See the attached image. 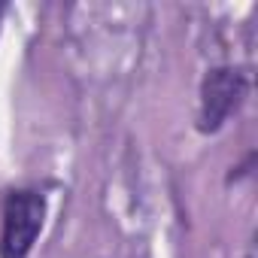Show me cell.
Here are the masks:
<instances>
[{
    "label": "cell",
    "mask_w": 258,
    "mask_h": 258,
    "mask_svg": "<svg viewBox=\"0 0 258 258\" xmlns=\"http://www.w3.org/2000/svg\"><path fill=\"white\" fill-rule=\"evenodd\" d=\"M0 219V258H28L43 231L46 198L34 188H16L7 195Z\"/></svg>",
    "instance_id": "cell-1"
},
{
    "label": "cell",
    "mask_w": 258,
    "mask_h": 258,
    "mask_svg": "<svg viewBox=\"0 0 258 258\" xmlns=\"http://www.w3.org/2000/svg\"><path fill=\"white\" fill-rule=\"evenodd\" d=\"M246 73L234 70V67H216L207 73L204 85H201V115H198V127L204 134H213L228 121V115L243 103L246 97Z\"/></svg>",
    "instance_id": "cell-2"
},
{
    "label": "cell",
    "mask_w": 258,
    "mask_h": 258,
    "mask_svg": "<svg viewBox=\"0 0 258 258\" xmlns=\"http://www.w3.org/2000/svg\"><path fill=\"white\" fill-rule=\"evenodd\" d=\"M4 16H7V4H0V25H4Z\"/></svg>",
    "instance_id": "cell-3"
}]
</instances>
